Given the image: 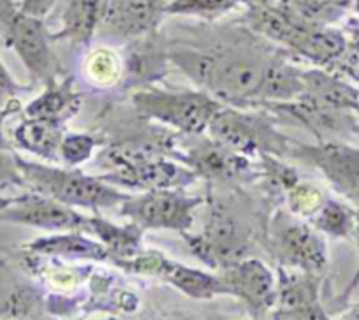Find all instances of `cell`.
I'll use <instances>...</instances> for the list:
<instances>
[{"label": "cell", "mask_w": 359, "mask_h": 320, "mask_svg": "<svg viewBox=\"0 0 359 320\" xmlns=\"http://www.w3.org/2000/svg\"><path fill=\"white\" fill-rule=\"evenodd\" d=\"M196 41L168 43L169 60L205 92L238 108L289 102L303 94L302 71L250 27L194 29Z\"/></svg>", "instance_id": "cell-1"}, {"label": "cell", "mask_w": 359, "mask_h": 320, "mask_svg": "<svg viewBox=\"0 0 359 320\" xmlns=\"http://www.w3.org/2000/svg\"><path fill=\"white\" fill-rule=\"evenodd\" d=\"M16 162L25 181V188L67 206H81L88 209L115 208L129 199V194L118 190L101 176H90L79 169H62L30 162L18 155Z\"/></svg>", "instance_id": "cell-2"}, {"label": "cell", "mask_w": 359, "mask_h": 320, "mask_svg": "<svg viewBox=\"0 0 359 320\" xmlns=\"http://www.w3.org/2000/svg\"><path fill=\"white\" fill-rule=\"evenodd\" d=\"M0 36L6 46L16 51L34 85L46 87L57 81L62 67L44 20L23 13L13 0H0Z\"/></svg>", "instance_id": "cell-3"}, {"label": "cell", "mask_w": 359, "mask_h": 320, "mask_svg": "<svg viewBox=\"0 0 359 320\" xmlns=\"http://www.w3.org/2000/svg\"><path fill=\"white\" fill-rule=\"evenodd\" d=\"M130 101L141 116L157 120L187 136L206 132L213 115L222 106L205 90H162L155 87L140 88Z\"/></svg>", "instance_id": "cell-4"}, {"label": "cell", "mask_w": 359, "mask_h": 320, "mask_svg": "<svg viewBox=\"0 0 359 320\" xmlns=\"http://www.w3.org/2000/svg\"><path fill=\"white\" fill-rule=\"evenodd\" d=\"M206 132L212 139L245 157H287L292 139L275 129V118L261 113H243L220 106Z\"/></svg>", "instance_id": "cell-5"}, {"label": "cell", "mask_w": 359, "mask_h": 320, "mask_svg": "<svg viewBox=\"0 0 359 320\" xmlns=\"http://www.w3.org/2000/svg\"><path fill=\"white\" fill-rule=\"evenodd\" d=\"M191 250L212 267H226L245 259L252 246V229L227 204H213L205 230L198 236L184 234Z\"/></svg>", "instance_id": "cell-6"}, {"label": "cell", "mask_w": 359, "mask_h": 320, "mask_svg": "<svg viewBox=\"0 0 359 320\" xmlns=\"http://www.w3.org/2000/svg\"><path fill=\"white\" fill-rule=\"evenodd\" d=\"M268 246L282 267L323 274L327 266V246L319 230L282 211L269 223Z\"/></svg>", "instance_id": "cell-7"}, {"label": "cell", "mask_w": 359, "mask_h": 320, "mask_svg": "<svg viewBox=\"0 0 359 320\" xmlns=\"http://www.w3.org/2000/svg\"><path fill=\"white\" fill-rule=\"evenodd\" d=\"M203 204L178 188H154L140 195H129L120 204V215L143 229H169L187 232L194 223V211Z\"/></svg>", "instance_id": "cell-8"}, {"label": "cell", "mask_w": 359, "mask_h": 320, "mask_svg": "<svg viewBox=\"0 0 359 320\" xmlns=\"http://www.w3.org/2000/svg\"><path fill=\"white\" fill-rule=\"evenodd\" d=\"M287 157L317 167L331 187L359 206V148L340 141H319L313 146L292 141Z\"/></svg>", "instance_id": "cell-9"}, {"label": "cell", "mask_w": 359, "mask_h": 320, "mask_svg": "<svg viewBox=\"0 0 359 320\" xmlns=\"http://www.w3.org/2000/svg\"><path fill=\"white\" fill-rule=\"evenodd\" d=\"M201 134H192L185 150L172 151V157L191 167L198 176L219 183H247L259 176V171L248 157L217 143L215 139H199Z\"/></svg>", "instance_id": "cell-10"}, {"label": "cell", "mask_w": 359, "mask_h": 320, "mask_svg": "<svg viewBox=\"0 0 359 320\" xmlns=\"http://www.w3.org/2000/svg\"><path fill=\"white\" fill-rule=\"evenodd\" d=\"M169 0H108L95 37L129 43L158 29Z\"/></svg>", "instance_id": "cell-11"}, {"label": "cell", "mask_w": 359, "mask_h": 320, "mask_svg": "<svg viewBox=\"0 0 359 320\" xmlns=\"http://www.w3.org/2000/svg\"><path fill=\"white\" fill-rule=\"evenodd\" d=\"M0 222L20 223L44 230H90L88 216L79 215L72 206L36 192L15 197L8 208L0 211Z\"/></svg>", "instance_id": "cell-12"}, {"label": "cell", "mask_w": 359, "mask_h": 320, "mask_svg": "<svg viewBox=\"0 0 359 320\" xmlns=\"http://www.w3.org/2000/svg\"><path fill=\"white\" fill-rule=\"evenodd\" d=\"M226 294L236 295L252 313H266L277 302V284L271 271L257 259L236 260L217 274Z\"/></svg>", "instance_id": "cell-13"}, {"label": "cell", "mask_w": 359, "mask_h": 320, "mask_svg": "<svg viewBox=\"0 0 359 320\" xmlns=\"http://www.w3.org/2000/svg\"><path fill=\"white\" fill-rule=\"evenodd\" d=\"M101 178L115 187L154 190V188L187 187L199 176L189 166H180L169 160L168 155H157L102 174Z\"/></svg>", "instance_id": "cell-14"}, {"label": "cell", "mask_w": 359, "mask_h": 320, "mask_svg": "<svg viewBox=\"0 0 359 320\" xmlns=\"http://www.w3.org/2000/svg\"><path fill=\"white\" fill-rule=\"evenodd\" d=\"M319 274L292 270H280L277 285V302H280V319H326L319 305Z\"/></svg>", "instance_id": "cell-15"}, {"label": "cell", "mask_w": 359, "mask_h": 320, "mask_svg": "<svg viewBox=\"0 0 359 320\" xmlns=\"http://www.w3.org/2000/svg\"><path fill=\"white\" fill-rule=\"evenodd\" d=\"M169 60L168 37L154 30L150 34L129 41L127 55L123 58V76L129 85H148L162 78Z\"/></svg>", "instance_id": "cell-16"}, {"label": "cell", "mask_w": 359, "mask_h": 320, "mask_svg": "<svg viewBox=\"0 0 359 320\" xmlns=\"http://www.w3.org/2000/svg\"><path fill=\"white\" fill-rule=\"evenodd\" d=\"M108 0H57L60 11V30L51 39H65L72 46H85L97 32Z\"/></svg>", "instance_id": "cell-17"}, {"label": "cell", "mask_w": 359, "mask_h": 320, "mask_svg": "<svg viewBox=\"0 0 359 320\" xmlns=\"http://www.w3.org/2000/svg\"><path fill=\"white\" fill-rule=\"evenodd\" d=\"M303 94L312 104L327 109L355 111L359 108V90L341 81L338 76L324 71H302Z\"/></svg>", "instance_id": "cell-18"}, {"label": "cell", "mask_w": 359, "mask_h": 320, "mask_svg": "<svg viewBox=\"0 0 359 320\" xmlns=\"http://www.w3.org/2000/svg\"><path fill=\"white\" fill-rule=\"evenodd\" d=\"M16 146L30 151L36 157L48 162H60V146L65 136V127L62 122L46 118H30L25 116L22 123L13 132Z\"/></svg>", "instance_id": "cell-19"}, {"label": "cell", "mask_w": 359, "mask_h": 320, "mask_svg": "<svg viewBox=\"0 0 359 320\" xmlns=\"http://www.w3.org/2000/svg\"><path fill=\"white\" fill-rule=\"evenodd\" d=\"M81 94L74 88V78L60 79L55 83L46 85L44 92L37 99H34L23 113L30 118H46L55 122L65 123L67 120L74 118L81 109Z\"/></svg>", "instance_id": "cell-20"}, {"label": "cell", "mask_w": 359, "mask_h": 320, "mask_svg": "<svg viewBox=\"0 0 359 320\" xmlns=\"http://www.w3.org/2000/svg\"><path fill=\"white\" fill-rule=\"evenodd\" d=\"M90 230L97 234V237L104 243L108 256L115 263L130 259L141 252V234L143 227L137 223H130L127 227H116L101 216H88Z\"/></svg>", "instance_id": "cell-21"}, {"label": "cell", "mask_w": 359, "mask_h": 320, "mask_svg": "<svg viewBox=\"0 0 359 320\" xmlns=\"http://www.w3.org/2000/svg\"><path fill=\"white\" fill-rule=\"evenodd\" d=\"M30 250L39 253H53V256L69 257V259H95L106 260L108 259V250L101 243H95L92 239H86L79 234V230H71L67 236H53L44 237V239H36Z\"/></svg>", "instance_id": "cell-22"}, {"label": "cell", "mask_w": 359, "mask_h": 320, "mask_svg": "<svg viewBox=\"0 0 359 320\" xmlns=\"http://www.w3.org/2000/svg\"><path fill=\"white\" fill-rule=\"evenodd\" d=\"M310 223L319 232L333 237H352L358 223V211L348 204L334 199H326L319 209L310 216Z\"/></svg>", "instance_id": "cell-23"}, {"label": "cell", "mask_w": 359, "mask_h": 320, "mask_svg": "<svg viewBox=\"0 0 359 320\" xmlns=\"http://www.w3.org/2000/svg\"><path fill=\"white\" fill-rule=\"evenodd\" d=\"M85 72L90 83L99 88H108L123 78V62L116 57L115 51L99 48L86 57Z\"/></svg>", "instance_id": "cell-24"}, {"label": "cell", "mask_w": 359, "mask_h": 320, "mask_svg": "<svg viewBox=\"0 0 359 320\" xmlns=\"http://www.w3.org/2000/svg\"><path fill=\"white\" fill-rule=\"evenodd\" d=\"M240 0H169L165 6V16H198L205 20H215L238 8Z\"/></svg>", "instance_id": "cell-25"}, {"label": "cell", "mask_w": 359, "mask_h": 320, "mask_svg": "<svg viewBox=\"0 0 359 320\" xmlns=\"http://www.w3.org/2000/svg\"><path fill=\"white\" fill-rule=\"evenodd\" d=\"M99 144V139H95L90 134H71L65 132L64 141L60 146V157L67 166L76 167L79 164L86 162L92 153H94L95 146Z\"/></svg>", "instance_id": "cell-26"}, {"label": "cell", "mask_w": 359, "mask_h": 320, "mask_svg": "<svg viewBox=\"0 0 359 320\" xmlns=\"http://www.w3.org/2000/svg\"><path fill=\"white\" fill-rule=\"evenodd\" d=\"M326 199L327 197H324L319 188L309 183L298 181L289 188V206H291V211L298 216H312Z\"/></svg>", "instance_id": "cell-27"}, {"label": "cell", "mask_w": 359, "mask_h": 320, "mask_svg": "<svg viewBox=\"0 0 359 320\" xmlns=\"http://www.w3.org/2000/svg\"><path fill=\"white\" fill-rule=\"evenodd\" d=\"M8 188H25V181L20 173L16 155L8 148H0V190Z\"/></svg>", "instance_id": "cell-28"}, {"label": "cell", "mask_w": 359, "mask_h": 320, "mask_svg": "<svg viewBox=\"0 0 359 320\" xmlns=\"http://www.w3.org/2000/svg\"><path fill=\"white\" fill-rule=\"evenodd\" d=\"M18 6L23 13H27V15L34 16V18L44 20L48 18L50 13L55 9L57 0H22Z\"/></svg>", "instance_id": "cell-29"}, {"label": "cell", "mask_w": 359, "mask_h": 320, "mask_svg": "<svg viewBox=\"0 0 359 320\" xmlns=\"http://www.w3.org/2000/svg\"><path fill=\"white\" fill-rule=\"evenodd\" d=\"M22 88L15 79L0 78V106H8L16 97V94L22 92Z\"/></svg>", "instance_id": "cell-30"}, {"label": "cell", "mask_w": 359, "mask_h": 320, "mask_svg": "<svg viewBox=\"0 0 359 320\" xmlns=\"http://www.w3.org/2000/svg\"><path fill=\"white\" fill-rule=\"evenodd\" d=\"M16 111H20V104L16 99H13L8 106H0V148H8V150H11V146H9L8 139H6L4 136V129H2V125H4L6 116H9L11 113H16Z\"/></svg>", "instance_id": "cell-31"}, {"label": "cell", "mask_w": 359, "mask_h": 320, "mask_svg": "<svg viewBox=\"0 0 359 320\" xmlns=\"http://www.w3.org/2000/svg\"><path fill=\"white\" fill-rule=\"evenodd\" d=\"M352 237H354V239H355V243H358V249H359V211H358V223H355V230H354V236H352ZM358 284H359V266H358V271H355L354 278H352L351 285H348L347 291H345L344 298H347V295L351 294V292L354 291L355 287H358Z\"/></svg>", "instance_id": "cell-32"}, {"label": "cell", "mask_w": 359, "mask_h": 320, "mask_svg": "<svg viewBox=\"0 0 359 320\" xmlns=\"http://www.w3.org/2000/svg\"><path fill=\"white\" fill-rule=\"evenodd\" d=\"M13 201H15V197H4V195H0V211L4 208H8Z\"/></svg>", "instance_id": "cell-33"}, {"label": "cell", "mask_w": 359, "mask_h": 320, "mask_svg": "<svg viewBox=\"0 0 359 320\" xmlns=\"http://www.w3.org/2000/svg\"><path fill=\"white\" fill-rule=\"evenodd\" d=\"M0 78H4V79H13V76L9 74V71L6 69V65L0 62Z\"/></svg>", "instance_id": "cell-34"}, {"label": "cell", "mask_w": 359, "mask_h": 320, "mask_svg": "<svg viewBox=\"0 0 359 320\" xmlns=\"http://www.w3.org/2000/svg\"><path fill=\"white\" fill-rule=\"evenodd\" d=\"M354 9H355V13L359 15V0H354Z\"/></svg>", "instance_id": "cell-35"}, {"label": "cell", "mask_w": 359, "mask_h": 320, "mask_svg": "<svg viewBox=\"0 0 359 320\" xmlns=\"http://www.w3.org/2000/svg\"><path fill=\"white\" fill-rule=\"evenodd\" d=\"M351 316H355V319H359V308H355L354 315H351Z\"/></svg>", "instance_id": "cell-36"}, {"label": "cell", "mask_w": 359, "mask_h": 320, "mask_svg": "<svg viewBox=\"0 0 359 320\" xmlns=\"http://www.w3.org/2000/svg\"><path fill=\"white\" fill-rule=\"evenodd\" d=\"M358 115H359V108H358Z\"/></svg>", "instance_id": "cell-37"}]
</instances>
